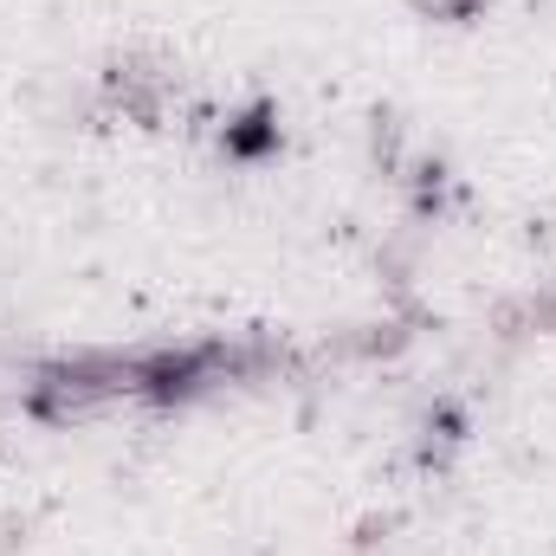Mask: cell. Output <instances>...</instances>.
<instances>
[{
    "instance_id": "cell-4",
    "label": "cell",
    "mask_w": 556,
    "mask_h": 556,
    "mask_svg": "<svg viewBox=\"0 0 556 556\" xmlns=\"http://www.w3.org/2000/svg\"><path fill=\"white\" fill-rule=\"evenodd\" d=\"M485 7H492V0H415V13H427V20H446V26H472Z\"/></svg>"
},
{
    "instance_id": "cell-3",
    "label": "cell",
    "mask_w": 556,
    "mask_h": 556,
    "mask_svg": "<svg viewBox=\"0 0 556 556\" xmlns=\"http://www.w3.org/2000/svg\"><path fill=\"white\" fill-rule=\"evenodd\" d=\"M408 343H415V330H408L402 317H389V324H369V330H356L343 350H350V356H363V363H382V356H402Z\"/></svg>"
},
{
    "instance_id": "cell-5",
    "label": "cell",
    "mask_w": 556,
    "mask_h": 556,
    "mask_svg": "<svg viewBox=\"0 0 556 556\" xmlns=\"http://www.w3.org/2000/svg\"><path fill=\"white\" fill-rule=\"evenodd\" d=\"M395 149H402V124L376 111V162H382V175H395Z\"/></svg>"
},
{
    "instance_id": "cell-7",
    "label": "cell",
    "mask_w": 556,
    "mask_h": 556,
    "mask_svg": "<svg viewBox=\"0 0 556 556\" xmlns=\"http://www.w3.org/2000/svg\"><path fill=\"white\" fill-rule=\"evenodd\" d=\"M26 531H33V518H26V511H0V551L26 544Z\"/></svg>"
},
{
    "instance_id": "cell-1",
    "label": "cell",
    "mask_w": 556,
    "mask_h": 556,
    "mask_svg": "<svg viewBox=\"0 0 556 556\" xmlns=\"http://www.w3.org/2000/svg\"><path fill=\"white\" fill-rule=\"evenodd\" d=\"M207 382H214V376H207V350H201V343H194V350L162 343V350H142V356H137V395L162 402V408H175V402L201 395Z\"/></svg>"
},
{
    "instance_id": "cell-6",
    "label": "cell",
    "mask_w": 556,
    "mask_h": 556,
    "mask_svg": "<svg viewBox=\"0 0 556 556\" xmlns=\"http://www.w3.org/2000/svg\"><path fill=\"white\" fill-rule=\"evenodd\" d=\"M389 531H395V518H389V511H382V518H363V525H356V538H350V544H356V551H376V544H389Z\"/></svg>"
},
{
    "instance_id": "cell-2",
    "label": "cell",
    "mask_w": 556,
    "mask_h": 556,
    "mask_svg": "<svg viewBox=\"0 0 556 556\" xmlns=\"http://www.w3.org/2000/svg\"><path fill=\"white\" fill-rule=\"evenodd\" d=\"M220 149H227L233 162H260V155H273V149H278V111H273V104H253V111L227 117Z\"/></svg>"
}]
</instances>
